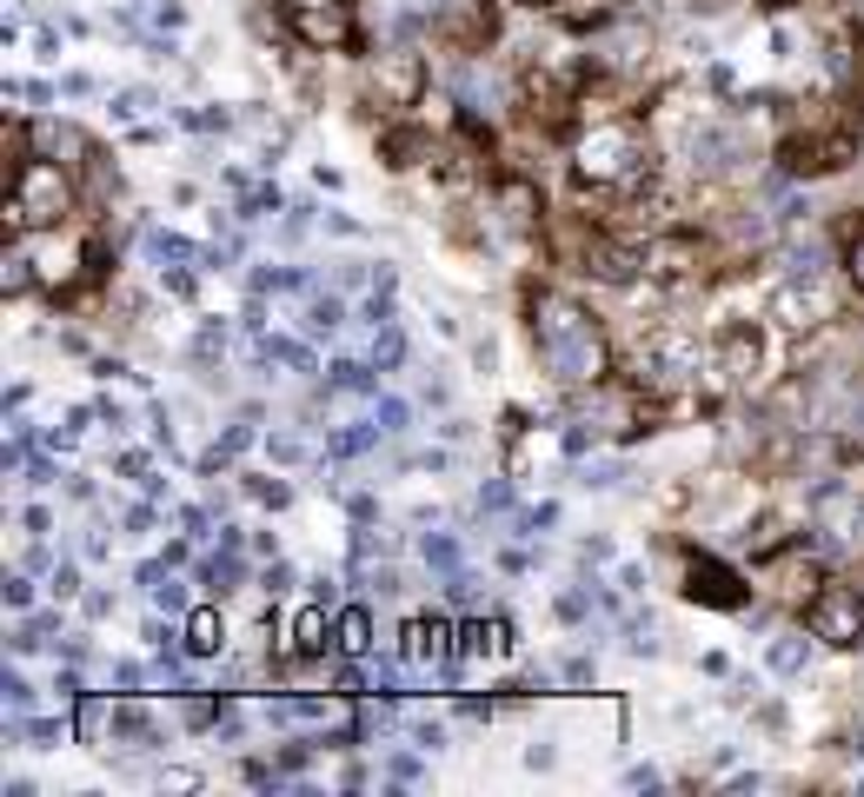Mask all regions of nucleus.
<instances>
[{
  "label": "nucleus",
  "mask_w": 864,
  "mask_h": 797,
  "mask_svg": "<svg viewBox=\"0 0 864 797\" xmlns=\"http://www.w3.org/2000/svg\"><path fill=\"white\" fill-rule=\"evenodd\" d=\"M33 153H47V160H67L73 173L100 153L93 146V133L87 126H73V120H33Z\"/></svg>",
  "instance_id": "obj_18"
},
{
  "label": "nucleus",
  "mask_w": 864,
  "mask_h": 797,
  "mask_svg": "<svg viewBox=\"0 0 864 797\" xmlns=\"http://www.w3.org/2000/svg\"><path fill=\"white\" fill-rule=\"evenodd\" d=\"M759 579H765V592H772V599H785V605H805V599H812V592L825 585L819 545H812V539H792L785 552L759 559Z\"/></svg>",
  "instance_id": "obj_13"
},
{
  "label": "nucleus",
  "mask_w": 864,
  "mask_h": 797,
  "mask_svg": "<svg viewBox=\"0 0 864 797\" xmlns=\"http://www.w3.org/2000/svg\"><path fill=\"white\" fill-rule=\"evenodd\" d=\"M586 612H592L586 592H566V599H559V619H566V625H586Z\"/></svg>",
  "instance_id": "obj_49"
},
{
  "label": "nucleus",
  "mask_w": 864,
  "mask_h": 797,
  "mask_svg": "<svg viewBox=\"0 0 864 797\" xmlns=\"http://www.w3.org/2000/svg\"><path fill=\"white\" fill-rule=\"evenodd\" d=\"M512 652V625L506 619H459V658L466 665H492Z\"/></svg>",
  "instance_id": "obj_20"
},
{
  "label": "nucleus",
  "mask_w": 864,
  "mask_h": 797,
  "mask_svg": "<svg viewBox=\"0 0 864 797\" xmlns=\"http://www.w3.org/2000/svg\"><path fill=\"white\" fill-rule=\"evenodd\" d=\"M433 160H439V133H433V126H419L413 113H399L393 126H379V166L413 173V166H433Z\"/></svg>",
  "instance_id": "obj_16"
},
{
  "label": "nucleus",
  "mask_w": 864,
  "mask_h": 797,
  "mask_svg": "<svg viewBox=\"0 0 864 797\" xmlns=\"http://www.w3.org/2000/svg\"><path fill=\"white\" fill-rule=\"evenodd\" d=\"M712 372L732 392H759L779 372V333L765 319H725L712 333Z\"/></svg>",
  "instance_id": "obj_5"
},
{
  "label": "nucleus",
  "mask_w": 864,
  "mask_h": 797,
  "mask_svg": "<svg viewBox=\"0 0 864 797\" xmlns=\"http://www.w3.org/2000/svg\"><path fill=\"white\" fill-rule=\"evenodd\" d=\"M87 619H113V592H87Z\"/></svg>",
  "instance_id": "obj_57"
},
{
  "label": "nucleus",
  "mask_w": 864,
  "mask_h": 797,
  "mask_svg": "<svg viewBox=\"0 0 864 797\" xmlns=\"http://www.w3.org/2000/svg\"><path fill=\"white\" fill-rule=\"evenodd\" d=\"M619 585H626V592H646V565H619Z\"/></svg>",
  "instance_id": "obj_60"
},
{
  "label": "nucleus",
  "mask_w": 864,
  "mask_h": 797,
  "mask_svg": "<svg viewBox=\"0 0 864 797\" xmlns=\"http://www.w3.org/2000/svg\"><path fill=\"white\" fill-rule=\"evenodd\" d=\"M180 652H186L193 665L220 658V652H226V612H220V605H193V612L180 619Z\"/></svg>",
  "instance_id": "obj_19"
},
{
  "label": "nucleus",
  "mask_w": 864,
  "mask_h": 797,
  "mask_svg": "<svg viewBox=\"0 0 864 797\" xmlns=\"http://www.w3.org/2000/svg\"><path fill=\"white\" fill-rule=\"evenodd\" d=\"M293 579H299V572H293L286 559H266V572H260V592H266V599H279V592H286Z\"/></svg>",
  "instance_id": "obj_41"
},
{
  "label": "nucleus",
  "mask_w": 864,
  "mask_h": 797,
  "mask_svg": "<svg viewBox=\"0 0 864 797\" xmlns=\"http://www.w3.org/2000/svg\"><path fill=\"white\" fill-rule=\"evenodd\" d=\"M492 219H499L506 233H539V219H546L539 180H532V173H499V180H492Z\"/></svg>",
  "instance_id": "obj_15"
},
{
  "label": "nucleus",
  "mask_w": 864,
  "mask_h": 797,
  "mask_svg": "<svg viewBox=\"0 0 864 797\" xmlns=\"http://www.w3.org/2000/svg\"><path fill=\"white\" fill-rule=\"evenodd\" d=\"M526 326H532L539 366H546L566 392H586V386L612 379V333H606V319H599L586 299H572V293H559V286H539V293L526 299Z\"/></svg>",
  "instance_id": "obj_2"
},
{
  "label": "nucleus",
  "mask_w": 864,
  "mask_h": 797,
  "mask_svg": "<svg viewBox=\"0 0 864 797\" xmlns=\"http://www.w3.org/2000/svg\"><path fill=\"white\" fill-rule=\"evenodd\" d=\"M379 439H386V432H379V419L366 412V419H353L346 432H333V439H326V459H339V466H346V459H366Z\"/></svg>",
  "instance_id": "obj_25"
},
{
  "label": "nucleus",
  "mask_w": 864,
  "mask_h": 797,
  "mask_svg": "<svg viewBox=\"0 0 864 797\" xmlns=\"http://www.w3.org/2000/svg\"><path fill=\"white\" fill-rule=\"evenodd\" d=\"M419 559H426V572H439V579H453V572L466 565V552H459L453 532H426V539H419Z\"/></svg>",
  "instance_id": "obj_27"
},
{
  "label": "nucleus",
  "mask_w": 864,
  "mask_h": 797,
  "mask_svg": "<svg viewBox=\"0 0 864 797\" xmlns=\"http://www.w3.org/2000/svg\"><path fill=\"white\" fill-rule=\"evenodd\" d=\"M626 645H632L639 658H652V652H659V625H652V619H632V625H626Z\"/></svg>",
  "instance_id": "obj_42"
},
{
  "label": "nucleus",
  "mask_w": 864,
  "mask_h": 797,
  "mask_svg": "<svg viewBox=\"0 0 864 797\" xmlns=\"http://www.w3.org/2000/svg\"><path fill=\"white\" fill-rule=\"evenodd\" d=\"M399 359H406V333H399V319H393V326H373V366L393 372Z\"/></svg>",
  "instance_id": "obj_29"
},
{
  "label": "nucleus",
  "mask_w": 864,
  "mask_h": 797,
  "mask_svg": "<svg viewBox=\"0 0 864 797\" xmlns=\"http://www.w3.org/2000/svg\"><path fill=\"white\" fill-rule=\"evenodd\" d=\"M146 253H153V266H193V259H200V246H193V239H180V233H160V226L146 233Z\"/></svg>",
  "instance_id": "obj_28"
},
{
  "label": "nucleus",
  "mask_w": 864,
  "mask_h": 797,
  "mask_svg": "<svg viewBox=\"0 0 864 797\" xmlns=\"http://www.w3.org/2000/svg\"><path fill=\"white\" fill-rule=\"evenodd\" d=\"M499 7H546V0H499Z\"/></svg>",
  "instance_id": "obj_61"
},
{
  "label": "nucleus",
  "mask_w": 864,
  "mask_h": 797,
  "mask_svg": "<svg viewBox=\"0 0 864 797\" xmlns=\"http://www.w3.org/2000/svg\"><path fill=\"white\" fill-rule=\"evenodd\" d=\"M160 286H166L173 299H193V286H200V279H193L186 266H160Z\"/></svg>",
  "instance_id": "obj_44"
},
{
  "label": "nucleus",
  "mask_w": 864,
  "mask_h": 797,
  "mask_svg": "<svg viewBox=\"0 0 864 797\" xmlns=\"http://www.w3.org/2000/svg\"><path fill=\"white\" fill-rule=\"evenodd\" d=\"M459 718H466V725H492L499 705H492V698H472V705H459Z\"/></svg>",
  "instance_id": "obj_52"
},
{
  "label": "nucleus",
  "mask_w": 864,
  "mask_h": 797,
  "mask_svg": "<svg viewBox=\"0 0 864 797\" xmlns=\"http://www.w3.org/2000/svg\"><path fill=\"white\" fill-rule=\"evenodd\" d=\"M53 692H60V705H80V698H87V685H80V672H60V678H53Z\"/></svg>",
  "instance_id": "obj_51"
},
{
  "label": "nucleus",
  "mask_w": 864,
  "mask_h": 797,
  "mask_svg": "<svg viewBox=\"0 0 864 797\" xmlns=\"http://www.w3.org/2000/svg\"><path fill=\"white\" fill-rule=\"evenodd\" d=\"M472 505H479V519H499V512H512V479H486Z\"/></svg>",
  "instance_id": "obj_31"
},
{
  "label": "nucleus",
  "mask_w": 864,
  "mask_h": 797,
  "mask_svg": "<svg viewBox=\"0 0 864 797\" xmlns=\"http://www.w3.org/2000/svg\"><path fill=\"white\" fill-rule=\"evenodd\" d=\"M399 658L406 672H433V665H453L459 658V625L446 612H413L399 625Z\"/></svg>",
  "instance_id": "obj_14"
},
{
  "label": "nucleus",
  "mask_w": 864,
  "mask_h": 797,
  "mask_svg": "<svg viewBox=\"0 0 864 797\" xmlns=\"http://www.w3.org/2000/svg\"><path fill=\"white\" fill-rule=\"evenodd\" d=\"M386 778H393V785H419V778H426V765H419V758H406V752H399V758H393V765H386Z\"/></svg>",
  "instance_id": "obj_47"
},
{
  "label": "nucleus",
  "mask_w": 864,
  "mask_h": 797,
  "mask_svg": "<svg viewBox=\"0 0 864 797\" xmlns=\"http://www.w3.org/2000/svg\"><path fill=\"white\" fill-rule=\"evenodd\" d=\"M146 599H153V605H160V612H193V605H186V585H180V579H173V572H166V579H160V585H153V592H146Z\"/></svg>",
  "instance_id": "obj_38"
},
{
  "label": "nucleus",
  "mask_w": 864,
  "mask_h": 797,
  "mask_svg": "<svg viewBox=\"0 0 864 797\" xmlns=\"http://www.w3.org/2000/svg\"><path fill=\"white\" fill-rule=\"evenodd\" d=\"M73 738L87 752H106V738H120V698H80L73 705Z\"/></svg>",
  "instance_id": "obj_21"
},
{
  "label": "nucleus",
  "mask_w": 864,
  "mask_h": 797,
  "mask_svg": "<svg viewBox=\"0 0 864 797\" xmlns=\"http://www.w3.org/2000/svg\"><path fill=\"white\" fill-rule=\"evenodd\" d=\"M559 525V505H526V512H512V532L519 539H539V532H552Z\"/></svg>",
  "instance_id": "obj_32"
},
{
  "label": "nucleus",
  "mask_w": 864,
  "mask_h": 797,
  "mask_svg": "<svg viewBox=\"0 0 864 797\" xmlns=\"http://www.w3.org/2000/svg\"><path fill=\"white\" fill-rule=\"evenodd\" d=\"M299 326H306L313 339H333V333L346 326V293H306V313H299Z\"/></svg>",
  "instance_id": "obj_24"
},
{
  "label": "nucleus",
  "mask_w": 864,
  "mask_h": 797,
  "mask_svg": "<svg viewBox=\"0 0 864 797\" xmlns=\"http://www.w3.org/2000/svg\"><path fill=\"white\" fill-rule=\"evenodd\" d=\"M626 785H632V791H659V785H665V778H659V772H652V765H632V772H626Z\"/></svg>",
  "instance_id": "obj_56"
},
{
  "label": "nucleus",
  "mask_w": 864,
  "mask_h": 797,
  "mask_svg": "<svg viewBox=\"0 0 864 797\" xmlns=\"http://www.w3.org/2000/svg\"><path fill=\"white\" fill-rule=\"evenodd\" d=\"M153 785H160V791H200V772H180V765H166V772H153Z\"/></svg>",
  "instance_id": "obj_46"
},
{
  "label": "nucleus",
  "mask_w": 864,
  "mask_h": 797,
  "mask_svg": "<svg viewBox=\"0 0 864 797\" xmlns=\"http://www.w3.org/2000/svg\"><path fill=\"white\" fill-rule=\"evenodd\" d=\"M106 106H113V120H140V113H153V93H146V86H126V93H113Z\"/></svg>",
  "instance_id": "obj_34"
},
{
  "label": "nucleus",
  "mask_w": 864,
  "mask_h": 797,
  "mask_svg": "<svg viewBox=\"0 0 864 797\" xmlns=\"http://www.w3.org/2000/svg\"><path fill=\"white\" fill-rule=\"evenodd\" d=\"M838 266H845V286L864 299V206L838 226Z\"/></svg>",
  "instance_id": "obj_26"
},
{
  "label": "nucleus",
  "mask_w": 864,
  "mask_h": 797,
  "mask_svg": "<svg viewBox=\"0 0 864 797\" xmlns=\"http://www.w3.org/2000/svg\"><path fill=\"white\" fill-rule=\"evenodd\" d=\"M559 678H566V685H592V658H566Z\"/></svg>",
  "instance_id": "obj_54"
},
{
  "label": "nucleus",
  "mask_w": 864,
  "mask_h": 797,
  "mask_svg": "<svg viewBox=\"0 0 864 797\" xmlns=\"http://www.w3.org/2000/svg\"><path fill=\"white\" fill-rule=\"evenodd\" d=\"M679 592H685L692 605H705V612H745V605H752V579H745L732 559H719V552H685Z\"/></svg>",
  "instance_id": "obj_11"
},
{
  "label": "nucleus",
  "mask_w": 864,
  "mask_h": 797,
  "mask_svg": "<svg viewBox=\"0 0 864 797\" xmlns=\"http://www.w3.org/2000/svg\"><path fill=\"white\" fill-rule=\"evenodd\" d=\"M712 266H719V246L699 226H659V233H646V279L699 286Z\"/></svg>",
  "instance_id": "obj_9"
},
{
  "label": "nucleus",
  "mask_w": 864,
  "mask_h": 797,
  "mask_svg": "<svg viewBox=\"0 0 864 797\" xmlns=\"http://www.w3.org/2000/svg\"><path fill=\"white\" fill-rule=\"evenodd\" d=\"M7 605H13V612H33V579H27V565L7 572Z\"/></svg>",
  "instance_id": "obj_43"
},
{
  "label": "nucleus",
  "mask_w": 864,
  "mask_h": 797,
  "mask_svg": "<svg viewBox=\"0 0 864 797\" xmlns=\"http://www.w3.org/2000/svg\"><path fill=\"white\" fill-rule=\"evenodd\" d=\"M279 27L299 40V53H359V40H366L353 0H286Z\"/></svg>",
  "instance_id": "obj_7"
},
{
  "label": "nucleus",
  "mask_w": 864,
  "mask_h": 797,
  "mask_svg": "<svg viewBox=\"0 0 864 797\" xmlns=\"http://www.w3.org/2000/svg\"><path fill=\"white\" fill-rule=\"evenodd\" d=\"M47 592H53V599H80V565H73V559H60V565L47 572Z\"/></svg>",
  "instance_id": "obj_37"
},
{
  "label": "nucleus",
  "mask_w": 864,
  "mask_h": 797,
  "mask_svg": "<svg viewBox=\"0 0 864 797\" xmlns=\"http://www.w3.org/2000/svg\"><path fill=\"white\" fill-rule=\"evenodd\" d=\"M413 745H419V752H439V745H446V725L419 718V725H413Z\"/></svg>",
  "instance_id": "obj_50"
},
{
  "label": "nucleus",
  "mask_w": 864,
  "mask_h": 797,
  "mask_svg": "<svg viewBox=\"0 0 864 797\" xmlns=\"http://www.w3.org/2000/svg\"><path fill=\"white\" fill-rule=\"evenodd\" d=\"M140 678H146V672H140V665H126V658H120V665H113V685H120V692H133V685H140Z\"/></svg>",
  "instance_id": "obj_58"
},
{
  "label": "nucleus",
  "mask_w": 864,
  "mask_h": 797,
  "mask_svg": "<svg viewBox=\"0 0 864 797\" xmlns=\"http://www.w3.org/2000/svg\"><path fill=\"white\" fill-rule=\"evenodd\" d=\"M572 180L586 200H619L639 206V193L659 186V140L652 126H639L632 113H606V120H579L572 126Z\"/></svg>",
  "instance_id": "obj_1"
},
{
  "label": "nucleus",
  "mask_w": 864,
  "mask_h": 797,
  "mask_svg": "<svg viewBox=\"0 0 864 797\" xmlns=\"http://www.w3.org/2000/svg\"><path fill=\"white\" fill-rule=\"evenodd\" d=\"M333 652V605L313 599L286 619V645H279V665H299V658H326Z\"/></svg>",
  "instance_id": "obj_17"
},
{
  "label": "nucleus",
  "mask_w": 864,
  "mask_h": 797,
  "mask_svg": "<svg viewBox=\"0 0 864 797\" xmlns=\"http://www.w3.org/2000/svg\"><path fill=\"white\" fill-rule=\"evenodd\" d=\"M319 226H326V233H339V239H353V233H359V219H353V213H319Z\"/></svg>",
  "instance_id": "obj_53"
},
{
  "label": "nucleus",
  "mask_w": 864,
  "mask_h": 797,
  "mask_svg": "<svg viewBox=\"0 0 864 797\" xmlns=\"http://www.w3.org/2000/svg\"><path fill=\"white\" fill-rule=\"evenodd\" d=\"M333 652L339 658H366L373 652V612L366 605H339L333 612Z\"/></svg>",
  "instance_id": "obj_22"
},
{
  "label": "nucleus",
  "mask_w": 864,
  "mask_h": 797,
  "mask_svg": "<svg viewBox=\"0 0 864 797\" xmlns=\"http://www.w3.org/2000/svg\"><path fill=\"white\" fill-rule=\"evenodd\" d=\"M619 479H626V466H619V459H592V466L579 472V486H586V492H612Z\"/></svg>",
  "instance_id": "obj_33"
},
{
  "label": "nucleus",
  "mask_w": 864,
  "mask_h": 797,
  "mask_svg": "<svg viewBox=\"0 0 864 797\" xmlns=\"http://www.w3.org/2000/svg\"><path fill=\"white\" fill-rule=\"evenodd\" d=\"M426 93H433V60H426L413 40H393V47L373 60L366 100H373L379 113H413V106H426Z\"/></svg>",
  "instance_id": "obj_8"
},
{
  "label": "nucleus",
  "mask_w": 864,
  "mask_h": 797,
  "mask_svg": "<svg viewBox=\"0 0 864 797\" xmlns=\"http://www.w3.org/2000/svg\"><path fill=\"white\" fill-rule=\"evenodd\" d=\"M246 492H253L260 505H273V512H279L286 499H293V486H286V479H246Z\"/></svg>",
  "instance_id": "obj_40"
},
{
  "label": "nucleus",
  "mask_w": 864,
  "mask_h": 797,
  "mask_svg": "<svg viewBox=\"0 0 864 797\" xmlns=\"http://www.w3.org/2000/svg\"><path fill=\"white\" fill-rule=\"evenodd\" d=\"M799 619H805V632H812L819 645H832V652H858L864 645V592L845 585V579H825V585L799 605Z\"/></svg>",
  "instance_id": "obj_10"
},
{
  "label": "nucleus",
  "mask_w": 864,
  "mask_h": 797,
  "mask_svg": "<svg viewBox=\"0 0 864 797\" xmlns=\"http://www.w3.org/2000/svg\"><path fill=\"white\" fill-rule=\"evenodd\" d=\"M153 525V505H126V532H146Z\"/></svg>",
  "instance_id": "obj_59"
},
{
  "label": "nucleus",
  "mask_w": 864,
  "mask_h": 797,
  "mask_svg": "<svg viewBox=\"0 0 864 797\" xmlns=\"http://www.w3.org/2000/svg\"><path fill=\"white\" fill-rule=\"evenodd\" d=\"M27 246H33V279L47 299H73L87 279H100V246L87 233L47 226V233H27Z\"/></svg>",
  "instance_id": "obj_6"
},
{
  "label": "nucleus",
  "mask_w": 864,
  "mask_h": 797,
  "mask_svg": "<svg viewBox=\"0 0 864 797\" xmlns=\"http://www.w3.org/2000/svg\"><path fill=\"white\" fill-rule=\"evenodd\" d=\"M266 459H273V466H299V459H306V439H299V432H273V439H266Z\"/></svg>",
  "instance_id": "obj_36"
},
{
  "label": "nucleus",
  "mask_w": 864,
  "mask_h": 797,
  "mask_svg": "<svg viewBox=\"0 0 864 797\" xmlns=\"http://www.w3.org/2000/svg\"><path fill=\"white\" fill-rule=\"evenodd\" d=\"M0 692H7V712H13V718H27V712H33V685H27L20 672H7V678H0Z\"/></svg>",
  "instance_id": "obj_39"
},
{
  "label": "nucleus",
  "mask_w": 864,
  "mask_h": 797,
  "mask_svg": "<svg viewBox=\"0 0 864 797\" xmlns=\"http://www.w3.org/2000/svg\"><path fill=\"white\" fill-rule=\"evenodd\" d=\"M180 525H186V539H193V545H200V539H213V512H206V505H186V512H180Z\"/></svg>",
  "instance_id": "obj_45"
},
{
  "label": "nucleus",
  "mask_w": 864,
  "mask_h": 797,
  "mask_svg": "<svg viewBox=\"0 0 864 797\" xmlns=\"http://www.w3.org/2000/svg\"><path fill=\"white\" fill-rule=\"evenodd\" d=\"M652 412H659V399L639 386V379H599V386H586L579 392V406H572V426H586L592 439H612V446H626V439H639V432H652Z\"/></svg>",
  "instance_id": "obj_4"
},
{
  "label": "nucleus",
  "mask_w": 864,
  "mask_h": 797,
  "mask_svg": "<svg viewBox=\"0 0 864 797\" xmlns=\"http://www.w3.org/2000/svg\"><path fill=\"white\" fill-rule=\"evenodd\" d=\"M373 419H379L386 439H399V432L413 426V406H406V399H373Z\"/></svg>",
  "instance_id": "obj_30"
},
{
  "label": "nucleus",
  "mask_w": 864,
  "mask_h": 797,
  "mask_svg": "<svg viewBox=\"0 0 864 797\" xmlns=\"http://www.w3.org/2000/svg\"><path fill=\"white\" fill-rule=\"evenodd\" d=\"M812 645H819L812 632H779V638L765 645V665H772L779 678H805V672H812Z\"/></svg>",
  "instance_id": "obj_23"
},
{
  "label": "nucleus",
  "mask_w": 864,
  "mask_h": 797,
  "mask_svg": "<svg viewBox=\"0 0 864 797\" xmlns=\"http://www.w3.org/2000/svg\"><path fill=\"white\" fill-rule=\"evenodd\" d=\"M180 126H186V133H226L233 113H226V106H200V113H180Z\"/></svg>",
  "instance_id": "obj_35"
},
{
  "label": "nucleus",
  "mask_w": 864,
  "mask_h": 797,
  "mask_svg": "<svg viewBox=\"0 0 864 797\" xmlns=\"http://www.w3.org/2000/svg\"><path fill=\"white\" fill-rule=\"evenodd\" d=\"M552 765H559L552 745H526V772H552Z\"/></svg>",
  "instance_id": "obj_55"
},
{
  "label": "nucleus",
  "mask_w": 864,
  "mask_h": 797,
  "mask_svg": "<svg viewBox=\"0 0 864 797\" xmlns=\"http://www.w3.org/2000/svg\"><path fill=\"white\" fill-rule=\"evenodd\" d=\"M20 525H27V539H47V532H53V512H47V505H27Z\"/></svg>",
  "instance_id": "obj_48"
},
{
  "label": "nucleus",
  "mask_w": 864,
  "mask_h": 797,
  "mask_svg": "<svg viewBox=\"0 0 864 797\" xmlns=\"http://www.w3.org/2000/svg\"><path fill=\"white\" fill-rule=\"evenodd\" d=\"M772 319L785 326V333H825L832 319H838V293L825 286V279H779L772 286Z\"/></svg>",
  "instance_id": "obj_12"
},
{
  "label": "nucleus",
  "mask_w": 864,
  "mask_h": 797,
  "mask_svg": "<svg viewBox=\"0 0 864 797\" xmlns=\"http://www.w3.org/2000/svg\"><path fill=\"white\" fill-rule=\"evenodd\" d=\"M80 213V180L67 160H47L33 153L13 180H7V239L20 233H47V226H67Z\"/></svg>",
  "instance_id": "obj_3"
}]
</instances>
